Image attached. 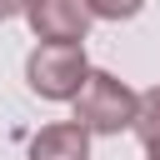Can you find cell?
I'll return each instance as SVG.
<instances>
[{
	"label": "cell",
	"mask_w": 160,
	"mask_h": 160,
	"mask_svg": "<svg viewBox=\"0 0 160 160\" xmlns=\"http://www.w3.org/2000/svg\"><path fill=\"white\" fill-rule=\"evenodd\" d=\"M90 70L95 65H90L85 45H35L25 55V85L50 105H65V100L75 105L85 80H90Z\"/></svg>",
	"instance_id": "1"
},
{
	"label": "cell",
	"mask_w": 160,
	"mask_h": 160,
	"mask_svg": "<svg viewBox=\"0 0 160 160\" xmlns=\"http://www.w3.org/2000/svg\"><path fill=\"white\" fill-rule=\"evenodd\" d=\"M135 110H140V90H130L120 75L110 70H90L80 100H75V120L90 135H120L135 130Z\"/></svg>",
	"instance_id": "2"
},
{
	"label": "cell",
	"mask_w": 160,
	"mask_h": 160,
	"mask_svg": "<svg viewBox=\"0 0 160 160\" xmlns=\"http://www.w3.org/2000/svg\"><path fill=\"white\" fill-rule=\"evenodd\" d=\"M25 25L40 45H85L95 15L85 0H25Z\"/></svg>",
	"instance_id": "3"
},
{
	"label": "cell",
	"mask_w": 160,
	"mask_h": 160,
	"mask_svg": "<svg viewBox=\"0 0 160 160\" xmlns=\"http://www.w3.org/2000/svg\"><path fill=\"white\" fill-rule=\"evenodd\" d=\"M25 160H90V130L80 120H55L30 135Z\"/></svg>",
	"instance_id": "4"
},
{
	"label": "cell",
	"mask_w": 160,
	"mask_h": 160,
	"mask_svg": "<svg viewBox=\"0 0 160 160\" xmlns=\"http://www.w3.org/2000/svg\"><path fill=\"white\" fill-rule=\"evenodd\" d=\"M135 140L150 150V145H160V85H150V90H140V110H135Z\"/></svg>",
	"instance_id": "5"
},
{
	"label": "cell",
	"mask_w": 160,
	"mask_h": 160,
	"mask_svg": "<svg viewBox=\"0 0 160 160\" xmlns=\"http://www.w3.org/2000/svg\"><path fill=\"white\" fill-rule=\"evenodd\" d=\"M85 5H90L95 20H115V25H120V20H135V15L145 10V0H85Z\"/></svg>",
	"instance_id": "6"
},
{
	"label": "cell",
	"mask_w": 160,
	"mask_h": 160,
	"mask_svg": "<svg viewBox=\"0 0 160 160\" xmlns=\"http://www.w3.org/2000/svg\"><path fill=\"white\" fill-rule=\"evenodd\" d=\"M15 15H25V0H0V20H15Z\"/></svg>",
	"instance_id": "7"
},
{
	"label": "cell",
	"mask_w": 160,
	"mask_h": 160,
	"mask_svg": "<svg viewBox=\"0 0 160 160\" xmlns=\"http://www.w3.org/2000/svg\"><path fill=\"white\" fill-rule=\"evenodd\" d=\"M145 160H160V145H150V150H145Z\"/></svg>",
	"instance_id": "8"
}]
</instances>
